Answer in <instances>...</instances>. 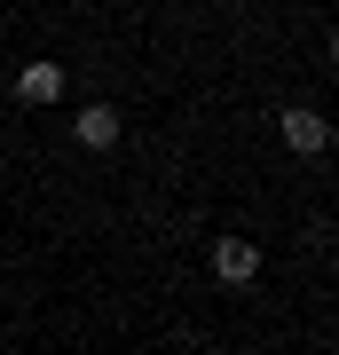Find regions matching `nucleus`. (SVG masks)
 Listing matches in <instances>:
<instances>
[{"label": "nucleus", "mask_w": 339, "mask_h": 355, "mask_svg": "<svg viewBox=\"0 0 339 355\" xmlns=\"http://www.w3.org/2000/svg\"><path fill=\"white\" fill-rule=\"evenodd\" d=\"M277 135H284L292 158H324V150H331V119L315 111V103H292V111L277 119Z\"/></svg>", "instance_id": "nucleus-1"}, {"label": "nucleus", "mask_w": 339, "mask_h": 355, "mask_svg": "<svg viewBox=\"0 0 339 355\" xmlns=\"http://www.w3.org/2000/svg\"><path fill=\"white\" fill-rule=\"evenodd\" d=\"M214 277L221 284H252V277H261V245H252V237H221L214 245Z\"/></svg>", "instance_id": "nucleus-2"}, {"label": "nucleus", "mask_w": 339, "mask_h": 355, "mask_svg": "<svg viewBox=\"0 0 339 355\" xmlns=\"http://www.w3.org/2000/svg\"><path fill=\"white\" fill-rule=\"evenodd\" d=\"M55 95H63V64H48V55H40V64H24V71H16V103L48 111Z\"/></svg>", "instance_id": "nucleus-3"}, {"label": "nucleus", "mask_w": 339, "mask_h": 355, "mask_svg": "<svg viewBox=\"0 0 339 355\" xmlns=\"http://www.w3.org/2000/svg\"><path fill=\"white\" fill-rule=\"evenodd\" d=\"M119 127H126V119L111 111V103H87V111L71 119V135L87 142V150H111V142H119Z\"/></svg>", "instance_id": "nucleus-4"}, {"label": "nucleus", "mask_w": 339, "mask_h": 355, "mask_svg": "<svg viewBox=\"0 0 339 355\" xmlns=\"http://www.w3.org/2000/svg\"><path fill=\"white\" fill-rule=\"evenodd\" d=\"M237 8H252V0H237Z\"/></svg>", "instance_id": "nucleus-5"}]
</instances>
